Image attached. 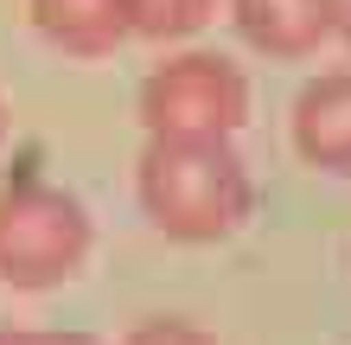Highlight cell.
Here are the masks:
<instances>
[{"label": "cell", "mask_w": 351, "mask_h": 345, "mask_svg": "<svg viewBox=\"0 0 351 345\" xmlns=\"http://www.w3.org/2000/svg\"><path fill=\"white\" fill-rule=\"evenodd\" d=\"M134 186L147 224L173 243H217L256 205L250 167L230 141H147Z\"/></svg>", "instance_id": "obj_1"}, {"label": "cell", "mask_w": 351, "mask_h": 345, "mask_svg": "<svg viewBox=\"0 0 351 345\" xmlns=\"http://www.w3.org/2000/svg\"><path fill=\"white\" fill-rule=\"evenodd\" d=\"M90 256V211L84 198L51 186L38 173H19L0 186V281L7 288H58Z\"/></svg>", "instance_id": "obj_2"}, {"label": "cell", "mask_w": 351, "mask_h": 345, "mask_svg": "<svg viewBox=\"0 0 351 345\" xmlns=\"http://www.w3.org/2000/svg\"><path fill=\"white\" fill-rule=\"evenodd\" d=\"M243 115H250V77L217 51H179L141 84L147 141H230Z\"/></svg>", "instance_id": "obj_3"}, {"label": "cell", "mask_w": 351, "mask_h": 345, "mask_svg": "<svg viewBox=\"0 0 351 345\" xmlns=\"http://www.w3.org/2000/svg\"><path fill=\"white\" fill-rule=\"evenodd\" d=\"M237 32L268 58H306L345 26V0H230Z\"/></svg>", "instance_id": "obj_4"}, {"label": "cell", "mask_w": 351, "mask_h": 345, "mask_svg": "<svg viewBox=\"0 0 351 345\" xmlns=\"http://www.w3.org/2000/svg\"><path fill=\"white\" fill-rule=\"evenodd\" d=\"M294 147L306 167L351 179V71H326L294 103Z\"/></svg>", "instance_id": "obj_5"}, {"label": "cell", "mask_w": 351, "mask_h": 345, "mask_svg": "<svg viewBox=\"0 0 351 345\" xmlns=\"http://www.w3.org/2000/svg\"><path fill=\"white\" fill-rule=\"evenodd\" d=\"M26 7H32V26L58 51H77V58H102L134 32L128 0H26Z\"/></svg>", "instance_id": "obj_6"}, {"label": "cell", "mask_w": 351, "mask_h": 345, "mask_svg": "<svg viewBox=\"0 0 351 345\" xmlns=\"http://www.w3.org/2000/svg\"><path fill=\"white\" fill-rule=\"evenodd\" d=\"M141 38H185L211 19V0H128Z\"/></svg>", "instance_id": "obj_7"}, {"label": "cell", "mask_w": 351, "mask_h": 345, "mask_svg": "<svg viewBox=\"0 0 351 345\" xmlns=\"http://www.w3.org/2000/svg\"><path fill=\"white\" fill-rule=\"evenodd\" d=\"M121 345H217V339L204 326H192V320H179V313H154V320H141V326H128Z\"/></svg>", "instance_id": "obj_8"}, {"label": "cell", "mask_w": 351, "mask_h": 345, "mask_svg": "<svg viewBox=\"0 0 351 345\" xmlns=\"http://www.w3.org/2000/svg\"><path fill=\"white\" fill-rule=\"evenodd\" d=\"M0 345H102L90 333H38V326H0Z\"/></svg>", "instance_id": "obj_9"}, {"label": "cell", "mask_w": 351, "mask_h": 345, "mask_svg": "<svg viewBox=\"0 0 351 345\" xmlns=\"http://www.w3.org/2000/svg\"><path fill=\"white\" fill-rule=\"evenodd\" d=\"M345 38H351V7H345Z\"/></svg>", "instance_id": "obj_10"}, {"label": "cell", "mask_w": 351, "mask_h": 345, "mask_svg": "<svg viewBox=\"0 0 351 345\" xmlns=\"http://www.w3.org/2000/svg\"><path fill=\"white\" fill-rule=\"evenodd\" d=\"M0 134H7V115H0Z\"/></svg>", "instance_id": "obj_11"}]
</instances>
